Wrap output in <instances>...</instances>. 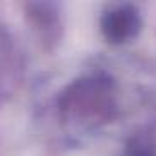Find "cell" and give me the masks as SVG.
I'll return each mask as SVG.
<instances>
[{
  "label": "cell",
  "mask_w": 156,
  "mask_h": 156,
  "mask_svg": "<svg viewBox=\"0 0 156 156\" xmlns=\"http://www.w3.org/2000/svg\"><path fill=\"white\" fill-rule=\"evenodd\" d=\"M138 20L134 14H129V10H116L114 14L108 15L106 19V32L111 39H124L131 35V30L136 29Z\"/></svg>",
  "instance_id": "1"
}]
</instances>
